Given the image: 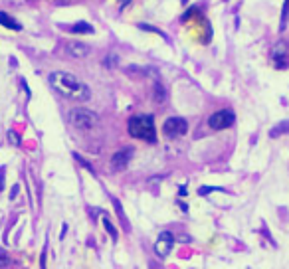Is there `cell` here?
<instances>
[{
	"instance_id": "17",
	"label": "cell",
	"mask_w": 289,
	"mask_h": 269,
	"mask_svg": "<svg viewBox=\"0 0 289 269\" xmlns=\"http://www.w3.org/2000/svg\"><path fill=\"white\" fill-rule=\"evenodd\" d=\"M198 12H200V6H190L182 16H181V20L182 22H186V20H190L192 16H198Z\"/></svg>"
},
{
	"instance_id": "24",
	"label": "cell",
	"mask_w": 289,
	"mask_h": 269,
	"mask_svg": "<svg viewBox=\"0 0 289 269\" xmlns=\"http://www.w3.org/2000/svg\"><path fill=\"white\" fill-rule=\"evenodd\" d=\"M16 194H18V186H14V188H12V192H10V198H14Z\"/></svg>"
},
{
	"instance_id": "3",
	"label": "cell",
	"mask_w": 289,
	"mask_h": 269,
	"mask_svg": "<svg viewBox=\"0 0 289 269\" xmlns=\"http://www.w3.org/2000/svg\"><path fill=\"white\" fill-rule=\"evenodd\" d=\"M70 123L75 129L87 131V129H93L99 123V117H97V113H93V111H89L85 107H75V109L70 111Z\"/></svg>"
},
{
	"instance_id": "2",
	"label": "cell",
	"mask_w": 289,
	"mask_h": 269,
	"mask_svg": "<svg viewBox=\"0 0 289 269\" xmlns=\"http://www.w3.org/2000/svg\"><path fill=\"white\" fill-rule=\"evenodd\" d=\"M127 131L131 137L147 141V143H155L157 141V129H155V119L153 115H135L129 119Z\"/></svg>"
},
{
	"instance_id": "10",
	"label": "cell",
	"mask_w": 289,
	"mask_h": 269,
	"mask_svg": "<svg viewBox=\"0 0 289 269\" xmlns=\"http://www.w3.org/2000/svg\"><path fill=\"white\" fill-rule=\"evenodd\" d=\"M0 24H2L4 28H8V30H14V32H20L22 30V24L20 22H16L12 16H8L6 12H0Z\"/></svg>"
},
{
	"instance_id": "14",
	"label": "cell",
	"mask_w": 289,
	"mask_h": 269,
	"mask_svg": "<svg viewBox=\"0 0 289 269\" xmlns=\"http://www.w3.org/2000/svg\"><path fill=\"white\" fill-rule=\"evenodd\" d=\"M165 97H167V91H165V87H163L161 83H157V85H155V93H153V99H155L157 103H163V101H165Z\"/></svg>"
},
{
	"instance_id": "1",
	"label": "cell",
	"mask_w": 289,
	"mask_h": 269,
	"mask_svg": "<svg viewBox=\"0 0 289 269\" xmlns=\"http://www.w3.org/2000/svg\"><path fill=\"white\" fill-rule=\"evenodd\" d=\"M50 85H52L54 91H58L60 95H64L68 99H73V101H87L91 97L89 87L68 71L50 73Z\"/></svg>"
},
{
	"instance_id": "13",
	"label": "cell",
	"mask_w": 289,
	"mask_h": 269,
	"mask_svg": "<svg viewBox=\"0 0 289 269\" xmlns=\"http://www.w3.org/2000/svg\"><path fill=\"white\" fill-rule=\"evenodd\" d=\"M281 22H279V32H283L287 28V20H289V0L283 2V10H281Z\"/></svg>"
},
{
	"instance_id": "19",
	"label": "cell",
	"mask_w": 289,
	"mask_h": 269,
	"mask_svg": "<svg viewBox=\"0 0 289 269\" xmlns=\"http://www.w3.org/2000/svg\"><path fill=\"white\" fill-rule=\"evenodd\" d=\"M117 62H119V58H117V56H113V54H109V56L105 58L103 66H105V67H113V66H117Z\"/></svg>"
},
{
	"instance_id": "11",
	"label": "cell",
	"mask_w": 289,
	"mask_h": 269,
	"mask_svg": "<svg viewBox=\"0 0 289 269\" xmlns=\"http://www.w3.org/2000/svg\"><path fill=\"white\" fill-rule=\"evenodd\" d=\"M287 133H289V121H281V123H277L269 131V137L271 139H277V137H281V134H287Z\"/></svg>"
},
{
	"instance_id": "9",
	"label": "cell",
	"mask_w": 289,
	"mask_h": 269,
	"mask_svg": "<svg viewBox=\"0 0 289 269\" xmlns=\"http://www.w3.org/2000/svg\"><path fill=\"white\" fill-rule=\"evenodd\" d=\"M68 52H70V56H73V58H85V56L89 54V46L79 44V42H72V44L68 46Z\"/></svg>"
},
{
	"instance_id": "25",
	"label": "cell",
	"mask_w": 289,
	"mask_h": 269,
	"mask_svg": "<svg viewBox=\"0 0 289 269\" xmlns=\"http://www.w3.org/2000/svg\"><path fill=\"white\" fill-rule=\"evenodd\" d=\"M186 2H188V0H182V4H186Z\"/></svg>"
},
{
	"instance_id": "8",
	"label": "cell",
	"mask_w": 289,
	"mask_h": 269,
	"mask_svg": "<svg viewBox=\"0 0 289 269\" xmlns=\"http://www.w3.org/2000/svg\"><path fill=\"white\" fill-rule=\"evenodd\" d=\"M287 44L285 42H277L273 48V66L277 69H285L287 67Z\"/></svg>"
},
{
	"instance_id": "15",
	"label": "cell",
	"mask_w": 289,
	"mask_h": 269,
	"mask_svg": "<svg viewBox=\"0 0 289 269\" xmlns=\"http://www.w3.org/2000/svg\"><path fill=\"white\" fill-rule=\"evenodd\" d=\"M139 28H141L143 32H153V34H157V36H161V38H165V40H169V36H167L165 32H161V30H157L155 26H149V24H139Z\"/></svg>"
},
{
	"instance_id": "16",
	"label": "cell",
	"mask_w": 289,
	"mask_h": 269,
	"mask_svg": "<svg viewBox=\"0 0 289 269\" xmlns=\"http://www.w3.org/2000/svg\"><path fill=\"white\" fill-rule=\"evenodd\" d=\"M103 226H105L107 234L111 235V239H113V241H117V237H119V235H117V230H115V226L109 222V218H103Z\"/></svg>"
},
{
	"instance_id": "4",
	"label": "cell",
	"mask_w": 289,
	"mask_h": 269,
	"mask_svg": "<svg viewBox=\"0 0 289 269\" xmlns=\"http://www.w3.org/2000/svg\"><path fill=\"white\" fill-rule=\"evenodd\" d=\"M234 123H236V115L230 109H220V111H216L208 117V125L214 131H224V129L232 127Z\"/></svg>"
},
{
	"instance_id": "6",
	"label": "cell",
	"mask_w": 289,
	"mask_h": 269,
	"mask_svg": "<svg viewBox=\"0 0 289 269\" xmlns=\"http://www.w3.org/2000/svg\"><path fill=\"white\" fill-rule=\"evenodd\" d=\"M173 245H175V235L171 232H161V235L155 243V253L159 257H167L173 251Z\"/></svg>"
},
{
	"instance_id": "21",
	"label": "cell",
	"mask_w": 289,
	"mask_h": 269,
	"mask_svg": "<svg viewBox=\"0 0 289 269\" xmlns=\"http://www.w3.org/2000/svg\"><path fill=\"white\" fill-rule=\"evenodd\" d=\"M8 141H10L12 145H16V147H18V145H20V137H18V133L10 131V133H8Z\"/></svg>"
},
{
	"instance_id": "18",
	"label": "cell",
	"mask_w": 289,
	"mask_h": 269,
	"mask_svg": "<svg viewBox=\"0 0 289 269\" xmlns=\"http://www.w3.org/2000/svg\"><path fill=\"white\" fill-rule=\"evenodd\" d=\"M8 265H10V257L2 247H0V267H8Z\"/></svg>"
},
{
	"instance_id": "12",
	"label": "cell",
	"mask_w": 289,
	"mask_h": 269,
	"mask_svg": "<svg viewBox=\"0 0 289 269\" xmlns=\"http://www.w3.org/2000/svg\"><path fill=\"white\" fill-rule=\"evenodd\" d=\"M70 32H73V34H93L95 28L91 24H87V22H77V24H73L70 28Z\"/></svg>"
},
{
	"instance_id": "5",
	"label": "cell",
	"mask_w": 289,
	"mask_h": 269,
	"mask_svg": "<svg viewBox=\"0 0 289 269\" xmlns=\"http://www.w3.org/2000/svg\"><path fill=\"white\" fill-rule=\"evenodd\" d=\"M163 131L169 139H177V137H182V134L188 131V123L182 117H171V119L165 121Z\"/></svg>"
},
{
	"instance_id": "23",
	"label": "cell",
	"mask_w": 289,
	"mask_h": 269,
	"mask_svg": "<svg viewBox=\"0 0 289 269\" xmlns=\"http://www.w3.org/2000/svg\"><path fill=\"white\" fill-rule=\"evenodd\" d=\"M4 180H6V168H0V192L4 190Z\"/></svg>"
},
{
	"instance_id": "20",
	"label": "cell",
	"mask_w": 289,
	"mask_h": 269,
	"mask_svg": "<svg viewBox=\"0 0 289 269\" xmlns=\"http://www.w3.org/2000/svg\"><path fill=\"white\" fill-rule=\"evenodd\" d=\"M210 192H222V188H216V186H204V188H200V196H206Z\"/></svg>"
},
{
	"instance_id": "7",
	"label": "cell",
	"mask_w": 289,
	"mask_h": 269,
	"mask_svg": "<svg viewBox=\"0 0 289 269\" xmlns=\"http://www.w3.org/2000/svg\"><path fill=\"white\" fill-rule=\"evenodd\" d=\"M131 159H133V149H131V147H125V149L117 151V153L111 157V168H113V170H125V168L129 167Z\"/></svg>"
},
{
	"instance_id": "22",
	"label": "cell",
	"mask_w": 289,
	"mask_h": 269,
	"mask_svg": "<svg viewBox=\"0 0 289 269\" xmlns=\"http://www.w3.org/2000/svg\"><path fill=\"white\" fill-rule=\"evenodd\" d=\"M73 157H75V161H77V163H81V167H85V168H87V170H89V172H91V174H93V168H91V165H89V163H87V161H83V159H81V157H79V155H77V153H75V155H73Z\"/></svg>"
}]
</instances>
